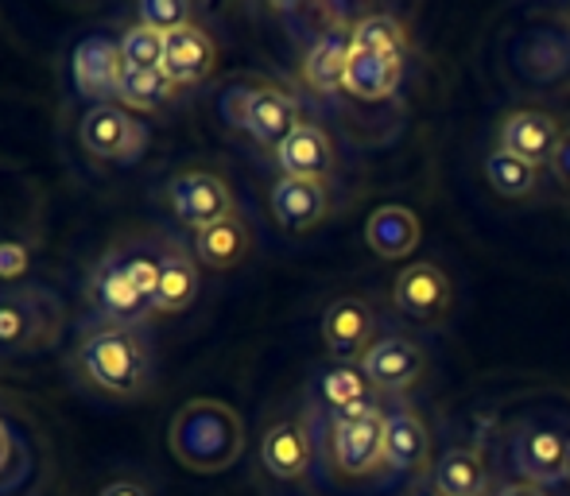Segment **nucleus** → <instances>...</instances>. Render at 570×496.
I'll use <instances>...</instances> for the list:
<instances>
[{
	"label": "nucleus",
	"instance_id": "nucleus-1",
	"mask_svg": "<svg viewBox=\"0 0 570 496\" xmlns=\"http://www.w3.org/2000/svg\"><path fill=\"white\" fill-rule=\"evenodd\" d=\"M70 369L94 391L109 399H140L156 384V349L151 338L136 326H114L90 318L70 354Z\"/></svg>",
	"mask_w": 570,
	"mask_h": 496
},
{
	"label": "nucleus",
	"instance_id": "nucleus-2",
	"mask_svg": "<svg viewBox=\"0 0 570 496\" xmlns=\"http://www.w3.org/2000/svg\"><path fill=\"white\" fill-rule=\"evenodd\" d=\"M167 450L190 474H226L245 454V423L222 399H187L171 415Z\"/></svg>",
	"mask_w": 570,
	"mask_h": 496
},
{
	"label": "nucleus",
	"instance_id": "nucleus-3",
	"mask_svg": "<svg viewBox=\"0 0 570 496\" xmlns=\"http://www.w3.org/2000/svg\"><path fill=\"white\" fill-rule=\"evenodd\" d=\"M326 458L345 482H365L389 469L384 458V407L376 399L326 415Z\"/></svg>",
	"mask_w": 570,
	"mask_h": 496
},
{
	"label": "nucleus",
	"instance_id": "nucleus-4",
	"mask_svg": "<svg viewBox=\"0 0 570 496\" xmlns=\"http://www.w3.org/2000/svg\"><path fill=\"white\" fill-rule=\"evenodd\" d=\"M62 330V299L43 284L0 287V361L47 349Z\"/></svg>",
	"mask_w": 570,
	"mask_h": 496
},
{
	"label": "nucleus",
	"instance_id": "nucleus-5",
	"mask_svg": "<svg viewBox=\"0 0 570 496\" xmlns=\"http://www.w3.org/2000/svg\"><path fill=\"white\" fill-rule=\"evenodd\" d=\"M567 443L570 430L551 415H528L524 423H517L509 435V462L528 485L540 489H556L567 482Z\"/></svg>",
	"mask_w": 570,
	"mask_h": 496
},
{
	"label": "nucleus",
	"instance_id": "nucleus-6",
	"mask_svg": "<svg viewBox=\"0 0 570 496\" xmlns=\"http://www.w3.org/2000/svg\"><path fill=\"white\" fill-rule=\"evenodd\" d=\"M78 140L98 163L132 167L148 151V125L120 106H90L78 121Z\"/></svg>",
	"mask_w": 570,
	"mask_h": 496
},
{
	"label": "nucleus",
	"instance_id": "nucleus-7",
	"mask_svg": "<svg viewBox=\"0 0 570 496\" xmlns=\"http://www.w3.org/2000/svg\"><path fill=\"white\" fill-rule=\"evenodd\" d=\"M167 206H171L175 221L187 229H210L222 218L237 214L229 182L218 171H206V167H187V171H175L167 179Z\"/></svg>",
	"mask_w": 570,
	"mask_h": 496
},
{
	"label": "nucleus",
	"instance_id": "nucleus-8",
	"mask_svg": "<svg viewBox=\"0 0 570 496\" xmlns=\"http://www.w3.org/2000/svg\"><path fill=\"white\" fill-rule=\"evenodd\" d=\"M125 54L120 43L106 31H90L86 39H78L75 54H70V78L75 90L90 106H117L120 78H125Z\"/></svg>",
	"mask_w": 570,
	"mask_h": 496
},
{
	"label": "nucleus",
	"instance_id": "nucleus-9",
	"mask_svg": "<svg viewBox=\"0 0 570 496\" xmlns=\"http://www.w3.org/2000/svg\"><path fill=\"white\" fill-rule=\"evenodd\" d=\"M361 373H365V380L376 388V396L381 391H389V396H400V391L415 388V384L423 380V373H428V354H423L420 341H412L407 334H376V341L365 349V357H361Z\"/></svg>",
	"mask_w": 570,
	"mask_h": 496
},
{
	"label": "nucleus",
	"instance_id": "nucleus-10",
	"mask_svg": "<svg viewBox=\"0 0 570 496\" xmlns=\"http://www.w3.org/2000/svg\"><path fill=\"white\" fill-rule=\"evenodd\" d=\"M90 295H94V307H98L94 310V318H101V323L136 326V330H144L148 318L156 315L148 295H144L140 287H136L132 279H128L125 271L109 260V256H101L98 268L90 271Z\"/></svg>",
	"mask_w": 570,
	"mask_h": 496
},
{
	"label": "nucleus",
	"instance_id": "nucleus-11",
	"mask_svg": "<svg viewBox=\"0 0 570 496\" xmlns=\"http://www.w3.org/2000/svg\"><path fill=\"white\" fill-rule=\"evenodd\" d=\"M392 307L407 323H439L451 307V279L431 260L407 264L392 284Z\"/></svg>",
	"mask_w": 570,
	"mask_h": 496
},
{
	"label": "nucleus",
	"instance_id": "nucleus-12",
	"mask_svg": "<svg viewBox=\"0 0 570 496\" xmlns=\"http://www.w3.org/2000/svg\"><path fill=\"white\" fill-rule=\"evenodd\" d=\"M261 466L272 482H303L315 466V435L311 419H279L261 438Z\"/></svg>",
	"mask_w": 570,
	"mask_h": 496
},
{
	"label": "nucleus",
	"instance_id": "nucleus-13",
	"mask_svg": "<svg viewBox=\"0 0 570 496\" xmlns=\"http://www.w3.org/2000/svg\"><path fill=\"white\" fill-rule=\"evenodd\" d=\"M512 70L524 78L528 86H559L570 78V31L556 28H532L520 31L512 43Z\"/></svg>",
	"mask_w": 570,
	"mask_h": 496
},
{
	"label": "nucleus",
	"instance_id": "nucleus-14",
	"mask_svg": "<svg viewBox=\"0 0 570 496\" xmlns=\"http://www.w3.org/2000/svg\"><path fill=\"white\" fill-rule=\"evenodd\" d=\"M559 143H563V125L543 109H517L497 128V148L532 167H551Z\"/></svg>",
	"mask_w": 570,
	"mask_h": 496
},
{
	"label": "nucleus",
	"instance_id": "nucleus-15",
	"mask_svg": "<svg viewBox=\"0 0 570 496\" xmlns=\"http://www.w3.org/2000/svg\"><path fill=\"white\" fill-rule=\"evenodd\" d=\"M323 341L338 365H357L365 349L376 341V315L365 299L345 295L334 299L323 315Z\"/></svg>",
	"mask_w": 570,
	"mask_h": 496
},
{
	"label": "nucleus",
	"instance_id": "nucleus-16",
	"mask_svg": "<svg viewBox=\"0 0 570 496\" xmlns=\"http://www.w3.org/2000/svg\"><path fill=\"white\" fill-rule=\"evenodd\" d=\"M384 458L396 477H428L431 474V430L412 407H389L384 411Z\"/></svg>",
	"mask_w": 570,
	"mask_h": 496
},
{
	"label": "nucleus",
	"instance_id": "nucleus-17",
	"mask_svg": "<svg viewBox=\"0 0 570 496\" xmlns=\"http://www.w3.org/2000/svg\"><path fill=\"white\" fill-rule=\"evenodd\" d=\"M272 218L279 221V229L287 234H307L318 221L331 214V195H326V182L318 179H292V175H279L272 182Z\"/></svg>",
	"mask_w": 570,
	"mask_h": 496
},
{
	"label": "nucleus",
	"instance_id": "nucleus-18",
	"mask_svg": "<svg viewBox=\"0 0 570 496\" xmlns=\"http://www.w3.org/2000/svg\"><path fill=\"white\" fill-rule=\"evenodd\" d=\"M198 287H203V276H198V260L190 252V245H183L179 237H164L159 284H156L151 310L156 315H183L198 299Z\"/></svg>",
	"mask_w": 570,
	"mask_h": 496
},
{
	"label": "nucleus",
	"instance_id": "nucleus-19",
	"mask_svg": "<svg viewBox=\"0 0 570 496\" xmlns=\"http://www.w3.org/2000/svg\"><path fill=\"white\" fill-rule=\"evenodd\" d=\"M299 125H303L299 106H295L292 93L256 78V90H253V98H248V113H245V132L253 136L261 148L276 151Z\"/></svg>",
	"mask_w": 570,
	"mask_h": 496
},
{
	"label": "nucleus",
	"instance_id": "nucleus-20",
	"mask_svg": "<svg viewBox=\"0 0 570 496\" xmlns=\"http://www.w3.org/2000/svg\"><path fill=\"white\" fill-rule=\"evenodd\" d=\"M214 59H218V47H214V36L198 23L190 28H179L164 39V75L171 78L175 86H198L210 78Z\"/></svg>",
	"mask_w": 570,
	"mask_h": 496
},
{
	"label": "nucleus",
	"instance_id": "nucleus-21",
	"mask_svg": "<svg viewBox=\"0 0 570 496\" xmlns=\"http://www.w3.org/2000/svg\"><path fill=\"white\" fill-rule=\"evenodd\" d=\"M276 163H279V171L292 175V179H318V182H326V175L334 171L338 156H334V140L326 136V128L303 121L276 148Z\"/></svg>",
	"mask_w": 570,
	"mask_h": 496
},
{
	"label": "nucleus",
	"instance_id": "nucleus-22",
	"mask_svg": "<svg viewBox=\"0 0 570 496\" xmlns=\"http://www.w3.org/2000/svg\"><path fill=\"white\" fill-rule=\"evenodd\" d=\"M353 54V31L345 23H331L311 39L307 54H303V82L315 93H334L342 90L345 62Z\"/></svg>",
	"mask_w": 570,
	"mask_h": 496
},
{
	"label": "nucleus",
	"instance_id": "nucleus-23",
	"mask_svg": "<svg viewBox=\"0 0 570 496\" xmlns=\"http://www.w3.org/2000/svg\"><path fill=\"white\" fill-rule=\"evenodd\" d=\"M400 75H404V62L400 59L373 54V51H357V47H353L350 62H345L342 90L357 101H389L400 86Z\"/></svg>",
	"mask_w": 570,
	"mask_h": 496
},
{
	"label": "nucleus",
	"instance_id": "nucleus-24",
	"mask_svg": "<svg viewBox=\"0 0 570 496\" xmlns=\"http://www.w3.org/2000/svg\"><path fill=\"white\" fill-rule=\"evenodd\" d=\"M248 245H253L248 221L240 218V214H229V218H222L218 226L198 229L195 241H190V252H195V260L203 264V268L229 271L248 256Z\"/></svg>",
	"mask_w": 570,
	"mask_h": 496
},
{
	"label": "nucleus",
	"instance_id": "nucleus-25",
	"mask_svg": "<svg viewBox=\"0 0 570 496\" xmlns=\"http://www.w3.org/2000/svg\"><path fill=\"white\" fill-rule=\"evenodd\" d=\"M365 245L381 260L412 256L415 245H420V218H415V210H407V206H381V210H373L365 221Z\"/></svg>",
	"mask_w": 570,
	"mask_h": 496
},
{
	"label": "nucleus",
	"instance_id": "nucleus-26",
	"mask_svg": "<svg viewBox=\"0 0 570 496\" xmlns=\"http://www.w3.org/2000/svg\"><path fill=\"white\" fill-rule=\"evenodd\" d=\"M431 485L443 496H489V469L478 450L451 446L443 458L431 462Z\"/></svg>",
	"mask_w": 570,
	"mask_h": 496
},
{
	"label": "nucleus",
	"instance_id": "nucleus-27",
	"mask_svg": "<svg viewBox=\"0 0 570 496\" xmlns=\"http://www.w3.org/2000/svg\"><path fill=\"white\" fill-rule=\"evenodd\" d=\"M109 260L140 287L148 299H156V284H159V256H164V237H132V241H120L109 248Z\"/></svg>",
	"mask_w": 570,
	"mask_h": 496
},
{
	"label": "nucleus",
	"instance_id": "nucleus-28",
	"mask_svg": "<svg viewBox=\"0 0 570 496\" xmlns=\"http://www.w3.org/2000/svg\"><path fill=\"white\" fill-rule=\"evenodd\" d=\"M315 396H318V404H323V411L331 415V411H342V407L376 399V388L365 380L361 365H331V369H318Z\"/></svg>",
	"mask_w": 570,
	"mask_h": 496
},
{
	"label": "nucleus",
	"instance_id": "nucleus-29",
	"mask_svg": "<svg viewBox=\"0 0 570 496\" xmlns=\"http://www.w3.org/2000/svg\"><path fill=\"white\" fill-rule=\"evenodd\" d=\"M179 93V86L171 82V78L164 75V70H125V78H120V90H117V106L128 109V113H156L159 106H167V101Z\"/></svg>",
	"mask_w": 570,
	"mask_h": 496
},
{
	"label": "nucleus",
	"instance_id": "nucleus-30",
	"mask_svg": "<svg viewBox=\"0 0 570 496\" xmlns=\"http://www.w3.org/2000/svg\"><path fill=\"white\" fill-rule=\"evenodd\" d=\"M353 31V47L357 51H373V54H389V59L404 62L407 54V31L396 16L389 12H368L357 23H350Z\"/></svg>",
	"mask_w": 570,
	"mask_h": 496
},
{
	"label": "nucleus",
	"instance_id": "nucleus-31",
	"mask_svg": "<svg viewBox=\"0 0 570 496\" xmlns=\"http://www.w3.org/2000/svg\"><path fill=\"white\" fill-rule=\"evenodd\" d=\"M485 182L493 187V195H501V198H532L535 187H540V167L493 148L485 156Z\"/></svg>",
	"mask_w": 570,
	"mask_h": 496
},
{
	"label": "nucleus",
	"instance_id": "nucleus-32",
	"mask_svg": "<svg viewBox=\"0 0 570 496\" xmlns=\"http://www.w3.org/2000/svg\"><path fill=\"white\" fill-rule=\"evenodd\" d=\"M164 39L159 31L144 28V23H128L117 36L120 54H125V67L132 70H159L164 67Z\"/></svg>",
	"mask_w": 570,
	"mask_h": 496
},
{
	"label": "nucleus",
	"instance_id": "nucleus-33",
	"mask_svg": "<svg viewBox=\"0 0 570 496\" xmlns=\"http://www.w3.org/2000/svg\"><path fill=\"white\" fill-rule=\"evenodd\" d=\"M136 23L159 31V36H171V31L195 23V8L187 0H144V4H136Z\"/></svg>",
	"mask_w": 570,
	"mask_h": 496
},
{
	"label": "nucleus",
	"instance_id": "nucleus-34",
	"mask_svg": "<svg viewBox=\"0 0 570 496\" xmlns=\"http://www.w3.org/2000/svg\"><path fill=\"white\" fill-rule=\"evenodd\" d=\"M253 90H256V78H237V82H229L226 90H222L218 113L229 128H240V132H245V113H248V98H253Z\"/></svg>",
	"mask_w": 570,
	"mask_h": 496
},
{
	"label": "nucleus",
	"instance_id": "nucleus-35",
	"mask_svg": "<svg viewBox=\"0 0 570 496\" xmlns=\"http://www.w3.org/2000/svg\"><path fill=\"white\" fill-rule=\"evenodd\" d=\"M31 268V248L23 241H0V287L23 284Z\"/></svg>",
	"mask_w": 570,
	"mask_h": 496
},
{
	"label": "nucleus",
	"instance_id": "nucleus-36",
	"mask_svg": "<svg viewBox=\"0 0 570 496\" xmlns=\"http://www.w3.org/2000/svg\"><path fill=\"white\" fill-rule=\"evenodd\" d=\"M551 171H556L559 187H567V190H570V128L563 132V143H559L556 159H551Z\"/></svg>",
	"mask_w": 570,
	"mask_h": 496
},
{
	"label": "nucleus",
	"instance_id": "nucleus-37",
	"mask_svg": "<svg viewBox=\"0 0 570 496\" xmlns=\"http://www.w3.org/2000/svg\"><path fill=\"white\" fill-rule=\"evenodd\" d=\"M98 496H151V489L140 482H132V477H117V482H109Z\"/></svg>",
	"mask_w": 570,
	"mask_h": 496
},
{
	"label": "nucleus",
	"instance_id": "nucleus-38",
	"mask_svg": "<svg viewBox=\"0 0 570 496\" xmlns=\"http://www.w3.org/2000/svg\"><path fill=\"white\" fill-rule=\"evenodd\" d=\"M501 493H504V496H548V489H540V485H528V482H520V485H504Z\"/></svg>",
	"mask_w": 570,
	"mask_h": 496
},
{
	"label": "nucleus",
	"instance_id": "nucleus-39",
	"mask_svg": "<svg viewBox=\"0 0 570 496\" xmlns=\"http://www.w3.org/2000/svg\"><path fill=\"white\" fill-rule=\"evenodd\" d=\"M8 454H12V438H8L4 423H0V469L8 466Z\"/></svg>",
	"mask_w": 570,
	"mask_h": 496
},
{
	"label": "nucleus",
	"instance_id": "nucleus-40",
	"mask_svg": "<svg viewBox=\"0 0 570 496\" xmlns=\"http://www.w3.org/2000/svg\"><path fill=\"white\" fill-rule=\"evenodd\" d=\"M412 496H443V493H439L435 485H431V477H420V485L412 489Z\"/></svg>",
	"mask_w": 570,
	"mask_h": 496
},
{
	"label": "nucleus",
	"instance_id": "nucleus-41",
	"mask_svg": "<svg viewBox=\"0 0 570 496\" xmlns=\"http://www.w3.org/2000/svg\"><path fill=\"white\" fill-rule=\"evenodd\" d=\"M563 474H567V482H570V443H567V466H563Z\"/></svg>",
	"mask_w": 570,
	"mask_h": 496
},
{
	"label": "nucleus",
	"instance_id": "nucleus-42",
	"mask_svg": "<svg viewBox=\"0 0 570 496\" xmlns=\"http://www.w3.org/2000/svg\"><path fill=\"white\" fill-rule=\"evenodd\" d=\"M489 496H504V493H501V489H497V493H489Z\"/></svg>",
	"mask_w": 570,
	"mask_h": 496
}]
</instances>
